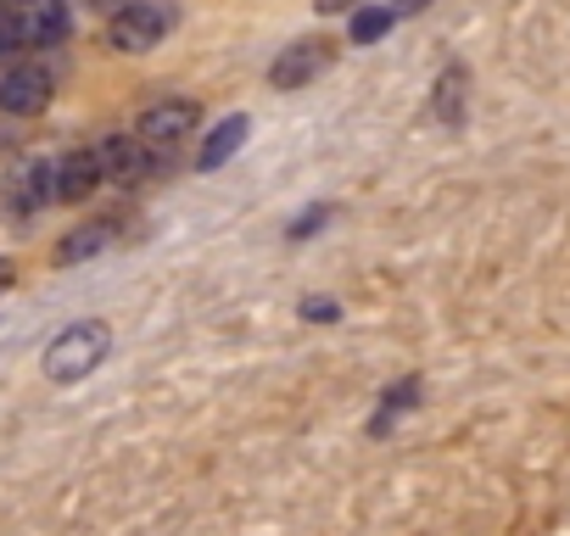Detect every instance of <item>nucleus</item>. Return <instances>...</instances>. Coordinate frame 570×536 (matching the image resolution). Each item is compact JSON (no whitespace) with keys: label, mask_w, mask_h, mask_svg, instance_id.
I'll list each match as a JSON object with an SVG mask.
<instances>
[{"label":"nucleus","mask_w":570,"mask_h":536,"mask_svg":"<svg viewBox=\"0 0 570 536\" xmlns=\"http://www.w3.org/2000/svg\"><path fill=\"white\" fill-rule=\"evenodd\" d=\"M73 29L68 7L62 0H35V7H23V46H62Z\"/></svg>","instance_id":"8"},{"label":"nucleus","mask_w":570,"mask_h":536,"mask_svg":"<svg viewBox=\"0 0 570 536\" xmlns=\"http://www.w3.org/2000/svg\"><path fill=\"white\" fill-rule=\"evenodd\" d=\"M96 185H101L96 146H90V151H68V157L57 162V201H85Z\"/></svg>","instance_id":"9"},{"label":"nucleus","mask_w":570,"mask_h":536,"mask_svg":"<svg viewBox=\"0 0 570 536\" xmlns=\"http://www.w3.org/2000/svg\"><path fill=\"white\" fill-rule=\"evenodd\" d=\"M325 218H331V207H314V212H303V218L292 224V240H303V235H314V229H320Z\"/></svg>","instance_id":"16"},{"label":"nucleus","mask_w":570,"mask_h":536,"mask_svg":"<svg viewBox=\"0 0 570 536\" xmlns=\"http://www.w3.org/2000/svg\"><path fill=\"white\" fill-rule=\"evenodd\" d=\"M303 314H308L314 325H331V319H336V302H325V297H314V302H303Z\"/></svg>","instance_id":"17"},{"label":"nucleus","mask_w":570,"mask_h":536,"mask_svg":"<svg viewBox=\"0 0 570 536\" xmlns=\"http://www.w3.org/2000/svg\"><path fill=\"white\" fill-rule=\"evenodd\" d=\"M347 7H358V0H320V12H347Z\"/></svg>","instance_id":"18"},{"label":"nucleus","mask_w":570,"mask_h":536,"mask_svg":"<svg viewBox=\"0 0 570 536\" xmlns=\"http://www.w3.org/2000/svg\"><path fill=\"white\" fill-rule=\"evenodd\" d=\"M7 286H12V262H7V257H0V291H7Z\"/></svg>","instance_id":"20"},{"label":"nucleus","mask_w":570,"mask_h":536,"mask_svg":"<svg viewBox=\"0 0 570 536\" xmlns=\"http://www.w3.org/2000/svg\"><path fill=\"white\" fill-rule=\"evenodd\" d=\"M96 162H101V179H112V185H140L157 168V157L140 135H107L96 146Z\"/></svg>","instance_id":"2"},{"label":"nucleus","mask_w":570,"mask_h":536,"mask_svg":"<svg viewBox=\"0 0 570 536\" xmlns=\"http://www.w3.org/2000/svg\"><path fill=\"white\" fill-rule=\"evenodd\" d=\"M168 23H174L168 7H157V0H135V7H124L112 18V46L118 51H151L168 34Z\"/></svg>","instance_id":"3"},{"label":"nucleus","mask_w":570,"mask_h":536,"mask_svg":"<svg viewBox=\"0 0 570 536\" xmlns=\"http://www.w3.org/2000/svg\"><path fill=\"white\" fill-rule=\"evenodd\" d=\"M107 353H112V330H107L101 319L68 325V330H62V336L46 347V375H51L57 386H73V380L96 375Z\"/></svg>","instance_id":"1"},{"label":"nucleus","mask_w":570,"mask_h":536,"mask_svg":"<svg viewBox=\"0 0 570 536\" xmlns=\"http://www.w3.org/2000/svg\"><path fill=\"white\" fill-rule=\"evenodd\" d=\"M46 107H51V73L46 68H12L7 79H0V112L35 118Z\"/></svg>","instance_id":"5"},{"label":"nucleus","mask_w":570,"mask_h":536,"mask_svg":"<svg viewBox=\"0 0 570 536\" xmlns=\"http://www.w3.org/2000/svg\"><path fill=\"white\" fill-rule=\"evenodd\" d=\"M46 201H57V168H51V162H29V168H18L12 185H7V207H12V218H29V212H40Z\"/></svg>","instance_id":"7"},{"label":"nucleus","mask_w":570,"mask_h":536,"mask_svg":"<svg viewBox=\"0 0 570 536\" xmlns=\"http://www.w3.org/2000/svg\"><path fill=\"white\" fill-rule=\"evenodd\" d=\"M414 397H420V380L392 386V391L381 397V414H375V425H370V430H375V436H386V430H392V419H403V414L414 408Z\"/></svg>","instance_id":"12"},{"label":"nucleus","mask_w":570,"mask_h":536,"mask_svg":"<svg viewBox=\"0 0 570 536\" xmlns=\"http://www.w3.org/2000/svg\"><path fill=\"white\" fill-rule=\"evenodd\" d=\"M420 7H425V0H397V7H392V12L403 18V12H420Z\"/></svg>","instance_id":"19"},{"label":"nucleus","mask_w":570,"mask_h":536,"mask_svg":"<svg viewBox=\"0 0 570 536\" xmlns=\"http://www.w3.org/2000/svg\"><path fill=\"white\" fill-rule=\"evenodd\" d=\"M392 23H397L392 7H370V12H358V18H353V46H375Z\"/></svg>","instance_id":"13"},{"label":"nucleus","mask_w":570,"mask_h":536,"mask_svg":"<svg viewBox=\"0 0 570 536\" xmlns=\"http://www.w3.org/2000/svg\"><path fill=\"white\" fill-rule=\"evenodd\" d=\"M12 51H23V12L0 7V57H12Z\"/></svg>","instance_id":"14"},{"label":"nucleus","mask_w":570,"mask_h":536,"mask_svg":"<svg viewBox=\"0 0 570 536\" xmlns=\"http://www.w3.org/2000/svg\"><path fill=\"white\" fill-rule=\"evenodd\" d=\"M112 246V224H85V229H73L62 246H57V262H85V257H96V251H107Z\"/></svg>","instance_id":"11"},{"label":"nucleus","mask_w":570,"mask_h":536,"mask_svg":"<svg viewBox=\"0 0 570 536\" xmlns=\"http://www.w3.org/2000/svg\"><path fill=\"white\" fill-rule=\"evenodd\" d=\"M459 85H464V73L453 68V73L442 79V118H459Z\"/></svg>","instance_id":"15"},{"label":"nucleus","mask_w":570,"mask_h":536,"mask_svg":"<svg viewBox=\"0 0 570 536\" xmlns=\"http://www.w3.org/2000/svg\"><path fill=\"white\" fill-rule=\"evenodd\" d=\"M0 7H35V0H0Z\"/></svg>","instance_id":"21"},{"label":"nucleus","mask_w":570,"mask_h":536,"mask_svg":"<svg viewBox=\"0 0 570 536\" xmlns=\"http://www.w3.org/2000/svg\"><path fill=\"white\" fill-rule=\"evenodd\" d=\"M196 118H202V107L196 101H157V107H146L140 112V140L146 146H174V140H185L190 129H196Z\"/></svg>","instance_id":"6"},{"label":"nucleus","mask_w":570,"mask_h":536,"mask_svg":"<svg viewBox=\"0 0 570 536\" xmlns=\"http://www.w3.org/2000/svg\"><path fill=\"white\" fill-rule=\"evenodd\" d=\"M331 68V40H297V46H285L268 68V85L274 90H303L308 79H320Z\"/></svg>","instance_id":"4"},{"label":"nucleus","mask_w":570,"mask_h":536,"mask_svg":"<svg viewBox=\"0 0 570 536\" xmlns=\"http://www.w3.org/2000/svg\"><path fill=\"white\" fill-rule=\"evenodd\" d=\"M240 146H246V118L235 112V118H224V123H218V129H213V135L202 140V157H196V162H202V168L213 173V168H224V162H229V157H235Z\"/></svg>","instance_id":"10"}]
</instances>
